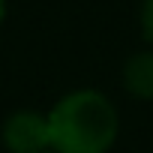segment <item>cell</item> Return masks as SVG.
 <instances>
[{
  "mask_svg": "<svg viewBox=\"0 0 153 153\" xmlns=\"http://www.w3.org/2000/svg\"><path fill=\"white\" fill-rule=\"evenodd\" d=\"M51 153H108L120 135V114L114 102L93 87L63 93L48 111Z\"/></svg>",
  "mask_w": 153,
  "mask_h": 153,
  "instance_id": "obj_1",
  "label": "cell"
},
{
  "mask_svg": "<svg viewBox=\"0 0 153 153\" xmlns=\"http://www.w3.org/2000/svg\"><path fill=\"white\" fill-rule=\"evenodd\" d=\"M0 141L9 153H45L48 150V120L42 111L18 108L0 126Z\"/></svg>",
  "mask_w": 153,
  "mask_h": 153,
  "instance_id": "obj_2",
  "label": "cell"
},
{
  "mask_svg": "<svg viewBox=\"0 0 153 153\" xmlns=\"http://www.w3.org/2000/svg\"><path fill=\"white\" fill-rule=\"evenodd\" d=\"M45 153H51V150H45Z\"/></svg>",
  "mask_w": 153,
  "mask_h": 153,
  "instance_id": "obj_6",
  "label": "cell"
},
{
  "mask_svg": "<svg viewBox=\"0 0 153 153\" xmlns=\"http://www.w3.org/2000/svg\"><path fill=\"white\" fill-rule=\"evenodd\" d=\"M120 81L132 99L153 102V48H141L126 57L120 69Z\"/></svg>",
  "mask_w": 153,
  "mask_h": 153,
  "instance_id": "obj_3",
  "label": "cell"
},
{
  "mask_svg": "<svg viewBox=\"0 0 153 153\" xmlns=\"http://www.w3.org/2000/svg\"><path fill=\"white\" fill-rule=\"evenodd\" d=\"M6 21V0H0V24Z\"/></svg>",
  "mask_w": 153,
  "mask_h": 153,
  "instance_id": "obj_5",
  "label": "cell"
},
{
  "mask_svg": "<svg viewBox=\"0 0 153 153\" xmlns=\"http://www.w3.org/2000/svg\"><path fill=\"white\" fill-rule=\"evenodd\" d=\"M138 30L147 48H153V0H141L138 6Z\"/></svg>",
  "mask_w": 153,
  "mask_h": 153,
  "instance_id": "obj_4",
  "label": "cell"
}]
</instances>
